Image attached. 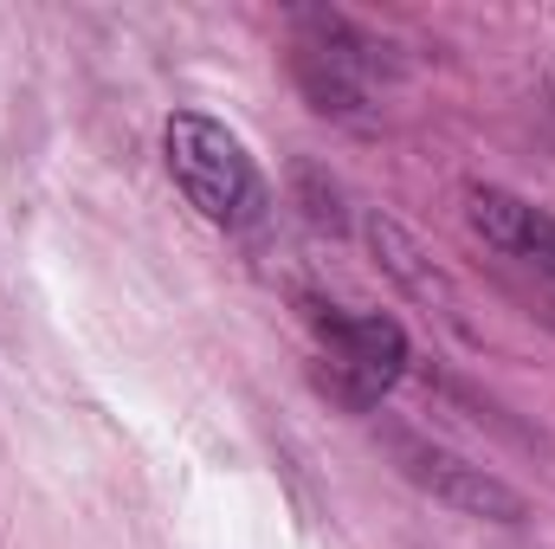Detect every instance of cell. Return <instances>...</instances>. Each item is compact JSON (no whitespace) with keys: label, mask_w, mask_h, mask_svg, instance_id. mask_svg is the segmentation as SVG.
Here are the masks:
<instances>
[{"label":"cell","mask_w":555,"mask_h":549,"mask_svg":"<svg viewBox=\"0 0 555 549\" xmlns=\"http://www.w3.org/2000/svg\"><path fill=\"white\" fill-rule=\"evenodd\" d=\"M162 149H168V175L175 188L188 194V207L214 227H259L272 194H266V175L253 168L246 142L233 137L227 124L201 117V111H175L168 130H162Z\"/></svg>","instance_id":"6da1fadb"},{"label":"cell","mask_w":555,"mask_h":549,"mask_svg":"<svg viewBox=\"0 0 555 549\" xmlns=\"http://www.w3.org/2000/svg\"><path fill=\"white\" fill-rule=\"evenodd\" d=\"M291 26H297L291 72L310 111L336 124H375V78L388 72V46H375L362 26H349L330 7H297Z\"/></svg>","instance_id":"7a4b0ae2"},{"label":"cell","mask_w":555,"mask_h":549,"mask_svg":"<svg viewBox=\"0 0 555 549\" xmlns=\"http://www.w3.org/2000/svg\"><path fill=\"white\" fill-rule=\"evenodd\" d=\"M310 323L323 336V388L349 408H375L408 375V330L382 310H336L310 304Z\"/></svg>","instance_id":"3957f363"},{"label":"cell","mask_w":555,"mask_h":549,"mask_svg":"<svg viewBox=\"0 0 555 549\" xmlns=\"http://www.w3.org/2000/svg\"><path fill=\"white\" fill-rule=\"evenodd\" d=\"M388 452H395L401 478H414L446 511H465V518H485V524H524L530 518L517 485H504L498 472H485V465H472V459H459V452H446L420 433H388Z\"/></svg>","instance_id":"277c9868"},{"label":"cell","mask_w":555,"mask_h":549,"mask_svg":"<svg viewBox=\"0 0 555 549\" xmlns=\"http://www.w3.org/2000/svg\"><path fill=\"white\" fill-rule=\"evenodd\" d=\"M465 220L511 259L537 266V272L555 284V214L530 207L524 194L511 188H465Z\"/></svg>","instance_id":"5b68a950"},{"label":"cell","mask_w":555,"mask_h":549,"mask_svg":"<svg viewBox=\"0 0 555 549\" xmlns=\"http://www.w3.org/2000/svg\"><path fill=\"white\" fill-rule=\"evenodd\" d=\"M362 233H369V246H375V259H382V272L395 278L401 291H414L420 304H433L439 317H452V323H459V291H452V284L439 278V266H433V259L420 253V246L408 240V233H401V227H395V220H382V214H369V220H362Z\"/></svg>","instance_id":"8992f818"}]
</instances>
